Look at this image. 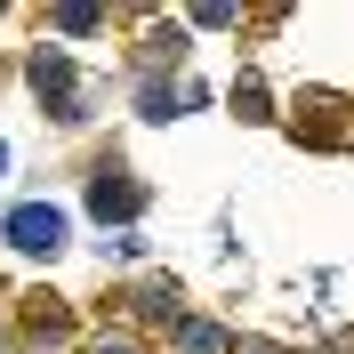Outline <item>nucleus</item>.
<instances>
[{
    "mask_svg": "<svg viewBox=\"0 0 354 354\" xmlns=\"http://www.w3.org/2000/svg\"><path fill=\"white\" fill-rule=\"evenodd\" d=\"M24 81H32V105H41L57 129H81L88 113H97V97H88V81L73 73L65 48H32V57H24Z\"/></svg>",
    "mask_w": 354,
    "mask_h": 354,
    "instance_id": "f03ea898",
    "label": "nucleus"
},
{
    "mask_svg": "<svg viewBox=\"0 0 354 354\" xmlns=\"http://www.w3.org/2000/svg\"><path fill=\"white\" fill-rule=\"evenodd\" d=\"M73 346V314L48 298V306H32V330H24V354H65Z\"/></svg>",
    "mask_w": 354,
    "mask_h": 354,
    "instance_id": "6e6552de",
    "label": "nucleus"
},
{
    "mask_svg": "<svg viewBox=\"0 0 354 354\" xmlns=\"http://www.w3.org/2000/svg\"><path fill=\"white\" fill-rule=\"evenodd\" d=\"M81 354H145V338L137 330H97V338H81Z\"/></svg>",
    "mask_w": 354,
    "mask_h": 354,
    "instance_id": "9d476101",
    "label": "nucleus"
},
{
    "mask_svg": "<svg viewBox=\"0 0 354 354\" xmlns=\"http://www.w3.org/2000/svg\"><path fill=\"white\" fill-rule=\"evenodd\" d=\"M8 169H17V145H8V137H0V177H8Z\"/></svg>",
    "mask_w": 354,
    "mask_h": 354,
    "instance_id": "2eb2a0df",
    "label": "nucleus"
},
{
    "mask_svg": "<svg viewBox=\"0 0 354 354\" xmlns=\"http://www.w3.org/2000/svg\"><path fill=\"white\" fill-rule=\"evenodd\" d=\"M194 105H209V88L169 81V73H145V81H137V97H129L137 121H177V113H194Z\"/></svg>",
    "mask_w": 354,
    "mask_h": 354,
    "instance_id": "20e7f679",
    "label": "nucleus"
},
{
    "mask_svg": "<svg viewBox=\"0 0 354 354\" xmlns=\"http://www.w3.org/2000/svg\"><path fill=\"white\" fill-rule=\"evenodd\" d=\"M290 121H298V137H330V145H346V137H354V113H346V105H322V97H298Z\"/></svg>",
    "mask_w": 354,
    "mask_h": 354,
    "instance_id": "0eeeda50",
    "label": "nucleus"
},
{
    "mask_svg": "<svg viewBox=\"0 0 354 354\" xmlns=\"http://www.w3.org/2000/svg\"><path fill=\"white\" fill-rule=\"evenodd\" d=\"M88 218H105V234H129V218H145V185L129 169H97L88 177Z\"/></svg>",
    "mask_w": 354,
    "mask_h": 354,
    "instance_id": "7ed1b4c3",
    "label": "nucleus"
},
{
    "mask_svg": "<svg viewBox=\"0 0 354 354\" xmlns=\"http://www.w3.org/2000/svg\"><path fill=\"white\" fill-rule=\"evenodd\" d=\"M242 338L225 330V322H209V314H177L169 322V354H234Z\"/></svg>",
    "mask_w": 354,
    "mask_h": 354,
    "instance_id": "423d86ee",
    "label": "nucleus"
},
{
    "mask_svg": "<svg viewBox=\"0 0 354 354\" xmlns=\"http://www.w3.org/2000/svg\"><path fill=\"white\" fill-rule=\"evenodd\" d=\"M234 354H298V346H274V338H250V346H234Z\"/></svg>",
    "mask_w": 354,
    "mask_h": 354,
    "instance_id": "ddd939ff",
    "label": "nucleus"
},
{
    "mask_svg": "<svg viewBox=\"0 0 354 354\" xmlns=\"http://www.w3.org/2000/svg\"><path fill=\"white\" fill-rule=\"evenodd\" d=\"M129 306H137V314H161V322H177V314H185V290L161 282V274H145V282H129Z\"/></svg>",
    "mask_w": 354,
    "mask_h": 354,
    "instance_id": "1a4fd4ad",
    "label": "nucleus"
},
{
    "mask_svg": "<svg viewBox=\"0 0 354 354\" xmlns=\"http://www.w3.org/2000/svg\"><path fill=\"white\" fill-rule=\"evenodd\" d=\"M185 24H201V32H225V24H234V8H225V0H209V8H185Z\"/></svg>",
    "mask_w": 354,
    "mask_h": 354,
    "instance_id": "f8f14e48",
    "label": "nucleus"
},
{
    "mask_svg": "<svg viewBox=\"0 0 354 354\" xmlns=\"http://www.w3.org/2000/svg\"><path fill=\"white\" fill-rule=\"evenodd\" d=\"M41 24L57 32V41H97V32L113 24V8H97V0H48Z\"/></svg>",
    "mask_w": 354,
    "mask_h": 354,
    "instance_id": "39448f33",
    "label": "nucleus"
},
{
    "mask_svg": "<svg viewBox=\"0 0 354 354\" xmlns=\"http://www.w3.org/2000/svg\"><path fill=\"white\" fill-rule=\"evenodd\" d=\"M0 242L17 250V258H32V266H57V258L73 250V209H65V201H48V194L8 201V209H0Z\"/></svg>",
    "mask_w": 354,
    "mask_h": 354,
    "instance_id": "f257e3e1",
    "label": "nucleus"
},
{
    "mask_svg": "<svg viewBox=\"0 0 354 354\" xmlns=\"http://www.w3.org/2000/svg\"><path fill=\"white\" fill-rule=\"evenodd\" d=\"M234 113H250V121H266V113H274V105H266V81H234Z\"/></svg>",
    "mask_w": 354,
    "mask_h": 354,
    "instance_id": "9b49d317",
    "label": "nucleus"
},
{
    "mask_svg": "<svg viewBox=\"0 0 354 354\" xmlns=\"http://www.w3.org/2000/svg\"><path fill=\"white\" fill-rule=\"evenodd\" d=\"M0 354H17V322H8V314H0Z\"/></svg>",
    "mask_w": 354,
    "mask_h": 354,
    "instance_id": "4468645a",
    "label": "nucleus"
}]
</instances>
